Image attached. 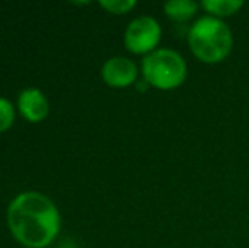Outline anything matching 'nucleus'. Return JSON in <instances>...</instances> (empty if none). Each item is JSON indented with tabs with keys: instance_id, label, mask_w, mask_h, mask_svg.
Segmentation results:
<instances>
[{
	"instance_id": "nucleus-1",
	"label": "nucleus",
	"mask_w": 249,
	"mask_h": 248,
	"mask_svg": "<svg viewBox=\"0 0 249 248\" xmlns=\"http://www.w3.org/2000/svg\"><path fill=\"white\" fill-rule=\"evenodd\" d=\"M7 226L20 245L46 248L61 229V214L46 194L26 191L10 201L7 208Z\"/></svg>"
},
{
	"instance_id": "nucleus-2",
	"label": "nucleus",
	"mask_w": 249,
	"mask_h": 248,
	"mask_svg": "<svg viewBox=\"0 0 249 248\" xmlns=\"http://www.w3.org/2000/svg\"><path fill=\"white\" fill-rule=\"evenodd\" d=\"M188 46L200 61L219 63L232 51V31L222 19L203 16L188 29Z\"/></svg>"
},
{
	"instance_id": "nucleus-3",
	"label": "nucleus",
	"mask_w": 249,
	"mask_h": 248,
	"mask_svg": "<svg viewBox=\"0 0 249 248\" xmlns=\"http://www.w3.org/2000/svg\"><path fill=\"white\" fill-rule=\"evenodd\" d=\"M141 72L148 85L160 90H173L187 78V61L175 50L161 48L142 58Z\"/></svg>"
},
{
	"instance_id": "nucleus-4",
	"label": "nucleus",
	"mask_w": 249,
	"mask_h": 248,
	"mask_svg": "<svg viewBox=\"0 0 249 248\" xmlns=\"http://www.w3.org/2000/svg\"><path fill=\"white\" fill-rule=\"evenodd\" d=\"M161 39V26L154 17L139 16L129 22L124 33V44L134 55H149Z\"/></svg>"
},
{
	"instance_id": "nucleus-5",
	"label": "nucleus",
	"mask_w": 249,
	"mask_h": 248,
	"mask_svg": "<svg viewBox=\"0 0 249 248\" xmlns=\"http://www.w3.org/2000/svg\"><path fill=\"white\" fill-rule=\"evenodd\" d=\"M102 80L108 87L124 89V87L134 85L138 82L139 68L131 58L127 57H112L102 65Z\"/></svg>"
},
{
	"instance_id": "nucleus-6",
	"label": "nucleus",
	"mask_w": 249,
	"mask_h": 248,
	"mask_svg": "<svg viewBox=\"0 0 249 248\" xmlns=\"http://www.w3.org/2000/svg\"><path fill=\"white\" fill-rule=\"evenodd\" d=\"M17 109L29 123H41L50 114V100L41 89L27 87L19 92Z\"/></svg>"
},
{
	"instance_id": "nucleus-7",
	"label": "nucleus",
	"mask_w": 249,
	"mask_h": 248,
	"mask_svg": "<svg viewBox=\"0 0 249 248\" xmlns=\"http://www.w3.org/2000/svg\"><path fill=\"white\" fill-rule=\"evenodd\" d=\"M202 9L209 16L217 17V19H226L234 14H237L244 7L243 0H203Z\"/></svg>"
},
{
	"instance_id": "nucleus-8",
	"label": "nucleus",
	"mask_w": 249,
	"mask_h": 248,
	"mask_svg": "<svg viewBox=\"0 0 249 248\" xmlns=\"http://www.w3.org/2000/svg\"><path fill=\"white\" fill-rule=\"evenodd\" d=\"M163 9L170 19L177 20V22H185L197 14L198 3L192 2V0H171V2L164 3Z\"/></svg>"
},
{
	"instance_id": "nucleus-9",
	"label": "nucleus",
	"mask_w": 249,
	"mask_h": 248,
	"mask_svg": "<svg viewBox=\"0 0 249 248\" xmlns=\"http://www.w3.org/2000/svg\"><path fill=\"white\" fill-rule=\"evenodd\" d=\"M16 121V107L7 97H0V133L7 131Z\"/></svg>"
},
{
	"instance_id": "nucleus-10",
	"label": "nucleus",
	"mask_w": 249,
	"mask_h": 248,
	"mask_svg": "<svg viewBox=\"0 0 249 248\" xmlns=\"http://www.w3.org/2000/svg\"><path fill=\"white\" fill-rule=\"evenodd\" d=\"M100 7L110 14H127L138 3L136 0H100Z\"/></svg>"
}]
</instances>
